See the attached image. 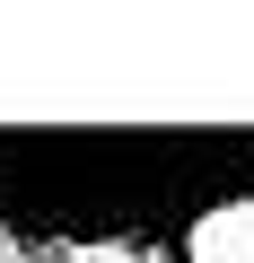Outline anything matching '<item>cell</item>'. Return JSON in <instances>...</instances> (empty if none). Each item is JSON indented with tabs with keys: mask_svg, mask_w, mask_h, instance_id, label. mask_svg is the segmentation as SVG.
Listing matches in <instances>:
<instances>
[{
	"mask_svg": "<svg viewBox=\"0 0 254 263\" xmlns=\"http://www.w3.org/2000/svg\"><path fill=\"white\" fill-rule=\"evenodd\" d=\"M184 263H254V193L210 202V211L184 228Z\"/></svg>",
	"mask_w": 254,
	"mask_h": 263,
	"instance_id": "6da1fadb",
	"label": "cell"
}]
</instances>
